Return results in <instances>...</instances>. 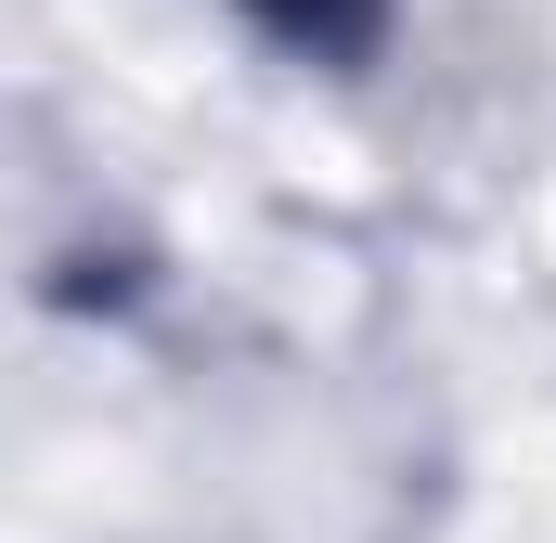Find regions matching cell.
Masks as SVG:
<instances>
[{
	"mask_svg": "<svg viewBox=\"0 0 556 543\" xmlns=\"http://www.w3.org/2000/svg\"><path fill=\"white\" fill-rule=\"evenodd\" d=\"M233 26L273 39L285 65H311V78H363V65L389 52L402 0H233Z\"/></svg>",
	"mask_w": 556,
	"mask_h": 543,
	"instance_id": "cell-1",
	"label": "cell"
}]
</instances>
